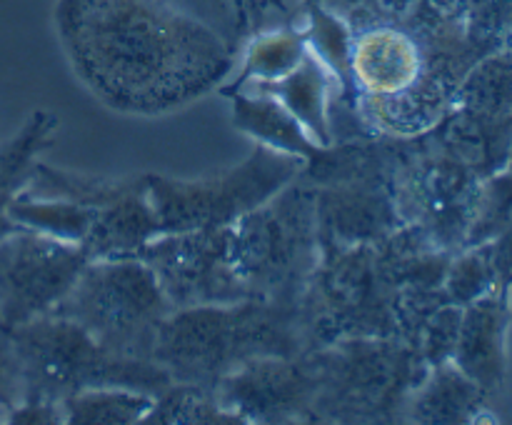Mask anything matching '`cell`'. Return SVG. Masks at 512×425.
Here are the masks:
<instances>
[{
  "mask_svg": "<svg viewBox=\"0 0 512 425\" xmlns=\"http://www.w3.org/2000/svg\"><path fill=\"white\" fill-rule=\"evenodd\" d=\"M355 78L375 95H395L410 88L418 75V50L415 43L395 30H375L355 43L350 58Z\"/></svg>",
  "mask_w": 512,
  "mask_h": 425,
  "instance_id": "cell-12",
  "label": "cell"
},
{
  "mask_svg": "<svg viewBox=\"0 0 512 425\" xmlns=\"http://www.w3.org/2000/svg\"><path fill=\"white\" fill-rule=\"evenodd\" d=\"M90 263L80 245L38 230H18L0 240V313L5 333L50 313Z\"/></svg>",
  "mask_w": 512,
  "mask_h": 425,
  "instance_id": "cell-8",
  "label": "cell"
},
{
  "mask_svg": "<svg viewBox=\"0 0 512 425\" xmlns=\"http://www.w3.org/2000/svg\"><path fill=\"white\" fill-rule=\"evenodd\" d=\"M25 398L23 373L8 333H0V408L10 410Z\"/></svg>",
  "mask_w": 512,
  "mask_h": 425,
  "instance_id": "cell-20",
  "label": "cell"
},
{
  "mask_svg": "<svg viewBox=\"0 0 512 425\" xmlns=\"http://www.w3.org/2000/svg\"><path fill=\"white\" fill-rule=\"evenodd\" d=\"M25 383L23 400L63 403L93 388H130L160 395L173 378L155 360L128 358L100 345L75 320L58 313L35 315L8 330Z\"/></svg>",
  "mask_w": 512,
  "mask_h": 425,
  "instance_id": "cell-3",
  "label": "cell"
},
{
  "mask_svg": "<svg viewBox=\"0 0 512 425\" xmlns=\"http://www.w3.org/2000/svg\"><path fill=\"white\" fill-rule=\"evenodd\" d=\"M0 333H5V323H3V313H0Z\"/></svg>",
  "mask_w": 512,
  "mask_h": 425,
  "instance_id": "cell-22",
  "label": "cell"
},
{
  "mask_svg": "<svg viewBox=\"0 0 512 425\" xmlns=\"http://www.w3.org/2000/svg\"><path fill=\"white\" fill-rule=\"evenodd\" d=\"M315 233V200L293 185L235 220L230 238L250 298L295 303L300 283L315 268Z\"/></svg>",
  "mask_w": 512,
  "mask_h": 425,
  "instance_id": "cell-6",
  "label": "cell"
},
{
  "mask_svg": "<svg viewBox=\"0 0 512 425\" xmlns=\"http://www.w3.org/2000/svg\"><path fill=\"white\" fill-rule=\"evenodd\" d=\"M155 395L130 388H93L65 398L63 413L70 425H130L143 423Z\"/></svg>",
  "mask_w": 512,
  "mask_h": 425,
  "instance_id": "cell-16",
  "label": "cell"
},
{
  "mask_svg": "<svg viewBox=\"0 0 512 425\" xmlns=\"http://www.w3.org/2000/svg\"><path fill=\"white\" fill-rule=\"evenodd\" d=\"M478 385L473 378L453 365L438 363V370L423 388L410 393V413L425 423H450L463 420L465 410L478 400Z\"/></svg>",
  "mask_w": 512,
  "mask_h": 425,
  "instance_id": "cell-17",
  "label": "cell"
},
{
  "mask_svg": "<svg viewBox=\"0 0 512 425\" xmlns=\"http://www.w3.org/2000/svg\"><path fill=\"white\" fill-rule=\"evenodd\" d=\"M0 423H5V410L0 408Z\"/></svg>",
  "mask_w": 512,
  "mask_h": 425,
  "instance_id": "cell-23",
  "label": "cell"
},
{
  "mask_svg": "<svg viewBox=\"0 0 512 425\" xmlns=\"http://www.w3.org/2000/svg\"><path fill=\"white\" fill-rule=\"evenodd\" d=\"M53 18L73 73L118 113L183 108L233 68L223 35L178 0H58Z\"/></svg>",
  "mask_w": 512,
  "mask_h": 425,
  "instance_id": "cell-1",
  "label": "cell"
},
{
  "mask_svg": "<svg viewBox=\"0 0 512 425\" xmlns=\"http://www.w3.org/2000/svg\"><path fill=\"white\" fill-rule=\"evenodd\" d=\"M175 308L235 303L250 298L233 253L230 225L190 233H163L138 255Z\"/></svg>",
  "mask_w": 512,
  "mask_h": 425,
  "instance_id": "cell-7",
  "label": "cell"
},
{
  "mask_svg": "<svg viewBox=\"0 0 512 425\" xmlns=\"http://www.w3.org/2000/svg\"><path fill=\"white\" fill-rule=\"evenodd\" d=\"M235 118L233 123L245 133L255 135L263 140V145L270 148L285 150V153L300 155V158L315 160L323 155L308 135L300 128V120L285 108L278 100L268 98V95H258V98H245V95H235L233 100Z\"/></svg>",
  "mask_w": 512,
  "mask_h": 425,
  "instance_id": "cell-14",
  "label": "cell"
},
{
  "mask_svg": "<svg viewBox=\"0 0 512 425\" xmlns=\"http://www.w3.org/2000/svg\"><path fill=\"white\" fill-rule=\"evenodd\" d=\"M143 423H208V425H240L238 415L228 413L215 400L213 390L193 383H173L155 395V403Z\"/></svg>",
  "mask_w": 512,
  "mask_h": 425,
  "instance_id": "cell-18",
  "label": "cell"
},
{
  "mask_svg": "<svg viewBox=\"0 0 512 425\" xmlns=\"http://www.w3.org/2000/svg\"><path fill=\"white\" fill-rule=\"evenodd\" d=\"M173 310L148 263L113 258L90 260L53 313L75 320L113 353L153 360L158 328Z\"/></svg>",
  "mask_w": 512,
  "mask_h": 425,
  "instance_id": "cell-4",
  "label": "cell"
},
{
  "mask_svg": "<svg viewBox=\"0 0 512 425\" xmlns=\"http://www.w3.org/2000/svg\"><path fill=\"white\" fill-rule=\"evenodd\" d=\"M213 395L243 423H283L313 410L318 368L313 358L260 355L220 378Z\"/></svg>",
  "mask_w": 512,
  "mask_h": 425,
  "instance_id": "cell-10",
  "label": "cell"
},
{
  "mask_svg": "<svg viewBox=\"0 0 512 425\" xmlns=\"http://www.w3.org/2000/svg\"><path fill=\"white\" fill-rule=\"evenodd\" d=\"M318 395L310 413H385L405 403V390L413 385V363L408 353L375 343H348L340 353L315 355Z\"/></svg>",
  "mask_w": 512,
  "mask_h": 425,
  "instance_id": "cell-9",
  "label": "cell"
},
{
  "mask_svg": "<svg viewBox=\"0 0 512 425\" xmlns=\"http://www.w3.org/2000/svg\"><path fill=\"white\" fill-rule=\"evenodd\" d=\"M258 90L260 95H280L283 105L300 120V125L318 135L320 145L330 143L328 113H325V75L313 55L305 53L298 68L278 80H263Z\"/></svg>",
  "mask_w": 512,
  "mask_h": 425,
  "instance_id": "cell-15",
  "label": "cell"
},
{
  "mask_svg": "<svg viewBox=\"0 0 512 425\" xmlns=\"http://www.w3.org/2000/svg\"><path fill=\"white\" fill-rule=\"evenodd\" d=\"M295 303L245 298L175 308L160 323L153 360L173 383L213 390L220 378L260 355H298Z\"/></svg>",
  "mask_w": 512,
  "mask_h": 425,
  "instance_id": "cell-2",
  "label": "cell"
},
{
  "mask_svg": "<svg viewBox=\"0 0 512 425\" xmlns=\"http://www.w3.org/2000/svg\"><path fill=\"white\" fill-rule=\"evenodd\" d=\"M5 423H20V425H53L65 423L63 405L60 403H45V400H23L15 408L5 410Z\"/></svg>",
  "mask_w": 512,
  "mask_h": 425,
  "instance_id": "cell-21",
  "label": "cell"
},
{
  "mask_svg": "<svg viewBox=\"0 0 512 425\" xmlns=\"http://www.w3.org/2000/svg\"><path fill=\"white\" fill-rule=\"evenodd\" d=\"M305 58L303 40L295 33H273L265 38L255 40L250 48L248 58H245L243 68V83L245 78H260V80H278L288 75L290 70L298 68Z\"/></svg>",
  "mask_w": 512,
  "mask_h": 425,
  "instance_id": "cell-19",
  "label": "cell"
},
{
  "mask_svg": "<svg viewBox=\"0 0 512 425\" xmlns=\"http://www.w3.org/2000/svg\"><path fill=\"white\" fill-rule=\"evenodd\" d=\"M305 158L260 145L248 160L213 178L175 180L148 175V193L163 233H190L233 225L288 188Z\"/></svg>",
  "mask_w": 512,
  "mask_h": 425,
  "instance_id": "cell-5",
  "label": "cell"
},
{
  "mask_svg": "<svg viewBox=\"0 0 512 425\" xmlns=\"http://www.w3.org/2000/svg\"><path fill=\"white\" fill-rule=\"evenodd\" d=\"M500 330H503V308L495 298L478 300L460 318L455 358L458 368L478 385H493L500 380Z\"/></svg>",
  "mask_w": 512,
  "mask_h": 425,
  "instance_id": "cell-13",
  "label": "cell"
},
{
  "mask_svg": "<svg viewBox=\"0 0 512 425\" xmlns=\"http://www.w3.org/2000/svg\"><path fill=\"white\" fill-rule=\"evenodd\" d=\"M55 130L58 118L53 113L33 110L23 128L0 143V240L23 230L10 218V205L28 188L35 165L40 163V153L55 143Z\"/></svg>",
  "mask_w": 512,
  "mask_h": 425,
  "instance_id": "cell-11",
  "label": "cell"
}]
</instances>
